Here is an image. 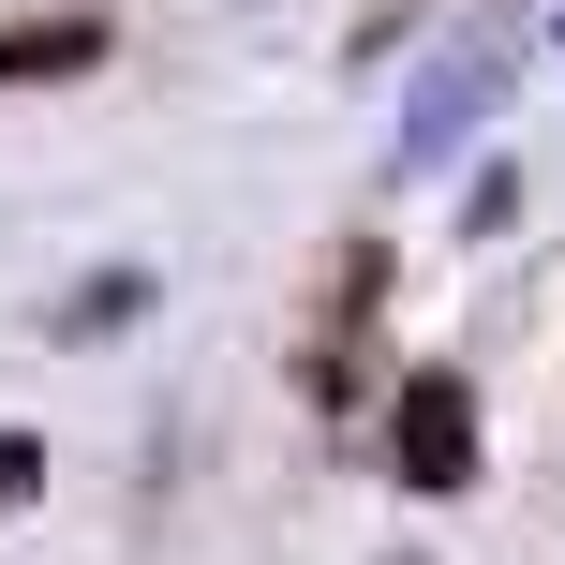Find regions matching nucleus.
Returning <instances> with one entry per match:
<instances>
[{
	"label": "nucleus",
	"instance_id": "f257e3e1",
	"mask_svg": "<svg viewBox=\"0 0 565 565\" xmlns=\"http://www.w3.org/2000/svg\"><path fill=\"white\" fill-rule=\"evenodd\" d=\"M387 461H402V491H477V387L461 372H402Z\"/></svg>",
	"mask_w": 565,
	"mask_h": 565
},
{
	"label": "nucleus",
	"instance_id": "f03ea898",
	"mask_svg": "<svg viewBox=\"0 0 565 565\" xmlns=\"http://www.w3.org/2000/svg\"><path fill=\"white\" fill-rule=\"evenodd\" d=\"M491 105H507V60H447V75H417V105H402V149L431 164V149H461Z\"/></svg>",
	"mask_w": 565,
	"mask_h": 565
},
{
	"label": "nucleus",
	"instance_id": "7ed1b4c3",
	"mask_svg": "<svg viewBox=\"0 0 565 565\" xmlns=\"http://www.w3.org/2000/svg\"><path fill=\"white\" fill-rule=\"evenodd\" d=\"M105 45H119V15H15V30H0V89H60V75H89Z\"/></svg>",
	"mask_w": 565,
	"mask_h": 565
},
{
	"label": "nucleus",
	"instance_id": "20e7f679",
	"mask_svg": "<svg viewBox=\"0 0 565 565\" xmlns=\"http://www.w3.org/2000/svg\"><path fill=\"white\" fill-rule=\"evenodd\" d=\"M149 312V268H105V282H75L60 298V342H89V328H135Z\"/></svg>",
	"mask_w": 565,
	"mask_h": 565
},
{
	"label": "nucleus",
	"instance_id": "39448f33",
	"mask_svg": "<svg viewBox=\"0 0 565 565\" xmlns=\"http://www.w3.org/2000/svg\"><path fill=\"white\" fill-rule=\"evenodd\" d=\"M30 491H45V447H30V431H0V507H30Z\"/></svg>",
	"mask_w": 565,
	"mask_h": 565
}]
</instances>
